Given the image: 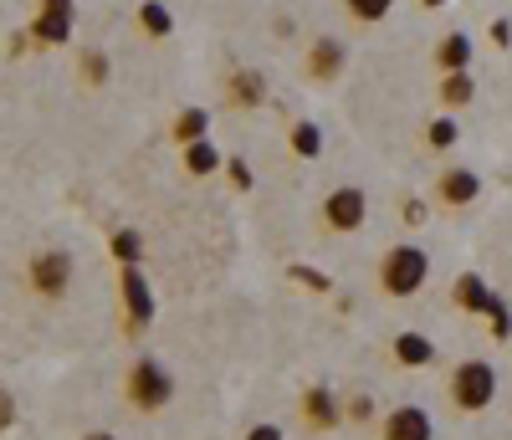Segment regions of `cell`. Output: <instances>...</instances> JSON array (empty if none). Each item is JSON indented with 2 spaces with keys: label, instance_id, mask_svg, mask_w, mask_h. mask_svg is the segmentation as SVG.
I'll use <instances>...</instances> for the list:
<instances>
[{
  "label": "cell",
  "instance_id": "obj_1",
  "mask_svg": "<svg viewBox=\"0 0 512 440\" xmlns=\"http://www.w3.org/2000/svg\"><path fill=\"white\" fill-rule=\"evenodd\" d=\"M446 394H451V405H456L461 415H482V410L497 400V369H492L487 359H466V364L451 369Z\"/></svg>",
  "mask_w": 512,
  "mask_h": 440
},
{
  "label": "cell",
  "instance_id": "obj_2",
  "mask_svg": "<svg viewBox=\"0 0 512 440\" xmlns=\"http://www.w3.org/2000/svg\"><path fill=\"white\" fill-rule=\"evenodd\" d=\"M425 277H431V256L420 246H390L379 261V287L390 297H415L425 287Z\"/></svg>",
  "mask_w": 512,
  "mask_h": 440
},
{
  "label": "cell",
  "instance_id": "obj_3",
  "mask_svg": "<svg viewBox=\"0 0 512 440\" xmlns=\"http://www.w3.org/2000/svg\"><path fill=\"white\" fill-rule=\"evenodd\" d=\"M128 405L134 410H144V415H154V410H164L169 405V394H175V384H169V369L159 364V359H139L134 369H128Z\"/></svg>",
  "mask_w": 512,
  "mask_h": 440
},
{
  "label": "cell",
  "instance_id": "obj_4",
  "mask_svg": "<svg viewBox=\"0 0 512 440\" xmlns=\"http://www.w3.org/2000/svg\"><path fill=\"white\" fill-rule=\"evenodd\" d=\"M118 287H123V323H128V333H144L154 323V287L144 282L139 267H118Z\"/></svg>",
  "mask_w": 512,
  "mask_h": 440
},
{
  "label": "cell",
  "instance_id": "obj_5",
  "mask_svg": "<svg viewBox=\"0 0 512 440\" xmlns=\"http://www.w3.org/2000/svg\"><path fill=\"white\" fill-rule=\"evenodd\" d=\"M67 287H72V256H67V251H41V256H31V292H36V297L57 302V297H67Z\"/></svg>",
  "mask_w": 512,
  "mask_h": 440
},
{
  "label": "cell",
  "instance_id": "obj_6",
  "mask_svg": "<svg viewBox=\"0 0 512 440\" xmlns=\"http://www.w3.org/2000/svg\"><path fill=\"white\" fill-rule=\"evenodd\" d=\"M323 220L333 231H359L364 220H369V195L359 190V185H338V190H328V200H323Z\"/></svg>",
  "mask_w": 512,
  "mask_h": 440
},
{
  "label": "cell",
  "instance_id": "obj_7",
  "mask_svg": "<svg viewBox=\"0 0 512 440\" xmlns=\"http://www.w3.org/2000/svg\"><path fill=\"white\" fill-rule=\"evenodd\" d=\"M431 435H436V425L420 405H395L379 425V440H431Z\"/></svg>",
  "mask_w": 512,
  "mask_h": 440
},
{
  "label": "cell",
  "instance_id": "obj_8",
  "mask_svg": "<svg viewBox=\"0 0 512 440\" xmlns=\"http://www.w3.org/2000/svg\"><path fill=\"white\" fill-rule=\"evenodd\" d=\"M31 36L41 41V47H62V41L72 36V0H41V11L31 21Z\"/></svg>",
  "mask_w": 512,
  "mask_h": 440
},
{
  "label": "cell",
  "instance_id": "obj_9",
  "mask_svg": "<svg viewBox=\"0 0 512 440\" xmlns=\"http://www.w3.org/2000/svg\"><path fill=\"white\" fill-rule=\"evenodd\" d=\"M477 195H482V180H477L472 169H446L441 180H436V200L441 205H456L461 210V205H472Z\"/></svg>",
  "mask_w": 512,
  "mask_h": 440
},
{
  "label": "cell",
  "instance_id": "obj_10",
  "mask_svg": "<svg viewBox=\"0 0 512 440\" xmlns=\"http://www.w3.org/2000/svg\"><path fill=\"white\" fill-rule=\"evenodd\" d=\"M303 415H308V425H313V430H333V425H344V410H338V400L328 394V384H313V389L303 394Z\"/></svg>",
  "mask_w": 512,
  "mask_h": 440
},
{
  "label": "cell",
  "instance_id": "obj_11",
  "mask_svg": "<svg viewBox=\"0 0 512 440\" xmlns=\"http://www.w3.org/2000/svg\"><path fill=\"white\" fill-rule=\"evenodd\" d=\"M451 302L461 307V313H482L487 318V307L497 302V292L477 277V272H466V277H456V292H451Z\"/></svg>",
  "mask_w": 512,
  "mask_h": 440
},
{
  "label": "cell",
  "instance_id": "obj_12",
  "mask_svg": "<svg viewBox=\"0 0 512 440\" xmlns=\"http://www.w3.org/2000/svg\"><path fill=\"white\" fill-rule=\"evenodd\" d=\"M308 72H313L318 82H328V77L344 72V41L318 36V41H313V52H308Z\"/></svg>",
  "mask_w": 512,
  "mask_h": 440
},
{
  "label": "cell",
  "instance_id": "obj_13",
  "mask_svg": "<svg viewBox=\"0 0 512 440\" xmlns=\"http://www.w3.org/2000/svg\"><path fill=\"white\" fill-rule=\"evenodd\" d=\"M395 359L405 369H425V364H436V343L425 338V333H400L395 338Z\"/></svg>",
  "mask_w": 512,
  "mask_h": 440
},
{
  "label": "cell",
  "instance_id": "obj_14",
  "mask_svg": "<svg viewBox=\"0 0 512 440\" xmlns=\"http://www.w3.org/2000/svg\"><path fill=\"white\" fill-rule=\"evenodd\" d=\"M436 62H441V72H466V62H472V36L466 31L441 36L436 41Z\"/></svg>",
  "mask_w": 512,
  "mask_h": 440
},
{
  "label": "cell",
  "instance_id": "obj_15",
  "mask_svg": "<svg viewBox=\"0 0 512 440\" xmlns=\"http://www.w3.org/2000/svg\"><path fill=\"white\" fill-rule=\"evenodd\" d=\"M472 98H477L472 72H446V77H441V103H446V108H466Z\"/></svg>",
  "mask_w": 512,
  "mask_h": 440
},
{
  "label": "cell",
  "instance_id": "obj_16",
  "mask_svg": "<svg viewBox=\"0 0 512 440\" xmlns=\"http://www.w3.org/2000/svg\"><path fill=\"white\" fill-rule=\"evenodd\" d=\"M262 93H267L262 72H231V103L236 108H256V103H262Z\"/></svg>",
  "mask_w": 512,
  "mask_h": 440
},
{
  "label": "cell",
  "instance_id": "obj_17",
  "mask_svg": "<svg viewBox=\"0 0 512 440\" xmlns=\"http://www.w3.org/2000/svg\"><path fill=\"white\" fill-rule=\"evenodd\" d=\"M205 134H210V113H205V108H185V113L175 118V139H180L185 149H190V144H200Z\"/></svg>",
  "mask_w": 512,
  "mask_h": 440
},
{
  "label": "cell",
  "instance_id": "obj_18",
  "mask_svg": "<svg viewBox=\"0 0 512 440\" xmlns=\"http://www.w3.org/2000/svg\"><path fill=\"white\" fill-rule=\"evenodd\" d=\"M287 139H292V149L303 154V159H318V154H323V128H318L313 118L292 123V134H287Z\"/></svg>",
  "mask_w": 512,
  "mask_h": 440
},
{
  "label": "cell",
  "instance_id": "obj_19",
  "mask_svg": "<svg viewBox=\"0 0 512 440\" xmlns=\"http://www.w3.org/2000/svg\"><path fill=\"white\" fill-rule=\"evenodd\" d=\"M221 164H226V159H221V149L210 144V139H200V144L185 149V169H190V174H216Z\"/></svg>",
  "mask_w": 512,
  "mask_h": 440
},
{
  "label": "cell",
  "instance_id": "obj_20",
  "mask_svg": "<svg viewBox=\"0 0 512 440\" xmlns=\"http://www.w3.org/2000/svg\"><path fill=\"white\" fill-rule=\"evenodd\" d=\"M139 26L149 36H169V31H175V16H169L164 0H144V6H139Z\"/></svg>",
  "mask_w": 512,
  "mask_h": 440
},
{
  "label": "cell",
  "instance_id": "obj_21",
  "mask_svg": "<svg viewBox=\"0 0 512 440\" xmlns=\"http://www.w3.org/2000/svg\"><path fill=\"white\" fill-rule=\"evenodd\" d=\"M139 251H144L139 231H113V256H118V267H139Z\"/></svg>",
  "mask_w": 512,
  "mask_h": 440
},
{
  "label": "cell",
  "instance_id": "obj_22",
  "mask_svg": "<svg viewBox=\"0 0 512 440\" xmlns=\"http://www.w3.org/2000/svg\"><path fill=\"white\" fill-rule=\"evenodd\" d=\"M461 139V128H456V118H436L431 128H425V144H431V149H451Z\"/></svg>",
  "mask_w": 512,
  "mask_h": 440
},
{
  "label": "cell",
  "instance_id": "obj_23",
  "mask_svg": "<svg viewBox=\"0 0 512 440\" xmlns=\"http://www.w3.org/2000/svg\"><path fill=\"white\" fill-rule=\"evenodd\" d=\"M344 6H349V16H354V21H384L395 0H344Z\"/></svg>",
  "mask_w": 512,
  "mask_h": 440
},
{
  "label": "cell",
  "instance_id": "obj_24",
  "mask_svg": "<svg viewBox=\"0 0 512 440\" xmlns=\"http://www.w3.org/2000/svg\"><path fill=\"white\" fill-rule=\"evenodd\" d=\"M487 323H492V338H497V343L512 338V313H507V302H502V297L487 307Z\"/></svg>",
  "mask_w": 512,
  "mask_h": 440
},
{
  "label": "cell",
  "instance_id": "obj_25",
  "mask_svg": "<svg viewBox=\"0 0 512 440\" xmlns=\"http://www.w3.org/2000/svg\"><path fill=\"white\" fill-rule=\"evenodd\" d=\"M82 77L98 87V82L108 77V57H103V52H82Z\"/></svg>",
  "mask_w": 512,
  "mask_h": 440
},
{
  "label": "cell",
  "instance_id": "obj_26",
  "mask_svg": "<svg viewBox=\"0 0 512 440\" xmlns=\"http://www.w3.org/2000/svg\"><path fill=\"white\" fill-rule=\"evenodd\" d=\"M287 272H292V282H303V287H313V292H328V277L313 272V267H287Z\"/></svg>",
  "mask_w": 512,
  "mask_h": 440
},
{
  "label": "cell",
  "instance_id": "obj_27",
  "mask_svg": "<svg viewBox=\"0 0 512 440\" xmlns=\"http://www.w3.org/2000/svg\"><path fill=\"white\" fill-rule=\"evenodd\" d=\"M226 174H231L236 190H251V164L246 159H226Z\"/></svg>",
  "mask_w": 512,
  "mask_h": 440
},
{
  "label": "cell",
  "instance_id": "obj_28",
  "mask_svg": "<svg viewBox=\"0 0 512 440\" xmlns=\"http://www.w3.org/2000/svg\"><path fill=\"white\" fill-rule=\"evenodd\" d=\"M246 440H287V435H282V425H251Z\"/></svg>",
  "mask_w": 512,
  "mask_h": 440
},
{
  "label": "cell",
  "instance_id": "obj_29",
  "mask_svg": "<svg viewBox=\"0 0 512 440\" xmlns=\"http://www.w3.org/2000/svg\"><path fill=\"white\" fill-rule=\"evenodd\" d=\"M11 420H16V405H11V394L0 389V430H11Z\"/></svg>",
  "mask_w": 512,
  "mask_h": 440
},
{
  "label": "cell",
  "instance_id": "obj_30",
  "mask_svg": "<svg viewBox=\"0 0 512 440\" xmlns=\"http://www.w3.org/2000/svg\"><path fill=\"white\" fill-rule=\"evenodd\" d=\"M405 220H410V226H425V205L420 200H405Z\"/></svg>",
  "mask_w": 512,
  "mask_h": 440
},
{
  "label": "cell",
  "instance_id": "obj_31",
  "mask_svg": "<svg viewBox=\"0 0 512 440\" xmlns=\"http://www.w3.org/2000/svg\"><path fill=\"white\" fill-rule=\"evenodd\" d=\"M349 415H354V420H369V415H374V400H364V394H359V400L349 405Z\"/></svg>",
  "mask_w": 512,
  "mask_h": 440
},
{
  "label": "cell",
  "instance_id": "obj_32",
  "mask_svg": "<svg viewBox=\"0 0 512 440\" xmlns=\"http://www.w3.org/2000/svg\"><path fill=\"white\" fill-rule=\"evenodd\" d=\"M492 36H497V47H507V41H512V26H507V21H497V26H492Z\"/></svg>",
  "mask_w": 512,
  "mask_h": 440
},
{
  "label": "cell",
  "instance_id": "obj_33",
  "mask_svg": "<svg viewBox=\"0 0 512 440\" xmlns=\"http://www.w3.org/2000/svg\"><path fill=\"white\" fill-rule=\"evenodd\" d=\"M420 6H425V11H436V6H451V0H420Z\"/></svg>",
  "mask_w": 512,
  "mask_h": 440
},
{
  "label": "cell",
  "instance_id": "obj_34",
  "mask_svg": "<svg viewBox=\"0 0 512 440\" xmlns=\"http://www.w3.org/2000/svg\"><path fill=\"white\" fill-rule=\"evenodd\" d=\"M88 440H108V435H88Z\"/></svg>",
  "mask_w": 512,
  "mask_h": 440
}]
</instances>
